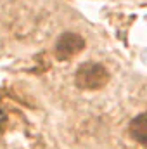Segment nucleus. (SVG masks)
<instances>
[{"label": "nucleus", "instance_id": "nucleus-2", "mask_svg": "<svg viewBox=\"0 0 147 149\" xmlns=\"http://www.w3.org/2000/svg\"><path fill=\"white\" fill-rule=\"evenodd\" d=\"M83 47H85V40L81 35L73 31L62 33L55 43V57L59 61H69L83 50Z\"/></svg>", "mask_w": 147, "mask_h": 149}, {"label": "nucleus", "instance_id": "nucleus-1", "mask_svg": "<svg viewBox=\"0 0 147 149\" xmlns=\"http://www.w3.org/2000/svg\"><path fill=\"white\" fill-rule=\"evenodd\" d=\"M107 81L109 73L99 63H85L74 74V83L81 90H101Z\"/></svg>", "mask_w": 147, "mask_h": 149}, {"label": "nucleus", "instance_id": "nucleus-3", "mask_svg": "<svg viewBox=\"0 0 147 149\" xmlns=\"http://www.w3.org/2000/svg\"><path fill=\"white\" fill-rule=\"evenodd\" d=\"M130 135L139 142V144H146L147 139V125H146V114L144 113H140L139 116H135L133 120H132V123H130Z\"/></svg>", "mask_w": 147, "mask_h": 149}]
</instances>
